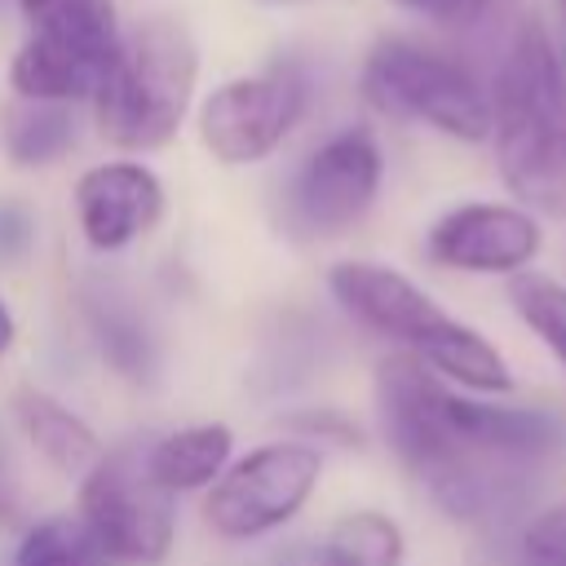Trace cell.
Returning <instances> with one entry per match:
<instances>
[{"label":"cell","instance_id":"6da1fadb","mask_svg":"<svg viewBox=\"0 0 566 566\" xmlns=\"http://www.w3.org/2000/svg\"><path fill=\"white\" fill-rule=\"evenodd\" d=\"M486 97L504 186L522 203L566 217V66L539 18L517 22Z\"/></svg>","mask_w":566,"mask_h":566},{"label":"cell","instance_id":"7a4b0ae2","mask_svg":"<svg viewBox=\"0 0 566 566\" xmlns=\"http://www.w3.org/2000/svg\"><path fill=\"white\" fill-rule=\"evenodd\" d=\"M327 287L345 314H354L363 327L398 340L433 376H447L473 394H509L513 389V371L500 358V349L482 332L451 318L407 274L376 265V261H340V265H332Z\"/></svg>","mask_w":566,"mask_h":566},{"label":"cell","instance_id":"3957f363","mask_svg":"<svg viewBox=\"0 0 566 566\" xmlns=\"http://www.w3.org/2000/svg\"><path fill=\"white\" fill-rule=\"evenodd\" d=\"M199 75L195 35L168 18H146L133 35L119 40L111 71L102 75L93 102L97 133L115 150H159L177 137Z\"/></svg>","mask_w":566,"mask_h":566},{"label":"cell","instance_id":"277c9868","mask_svg":"<svg viewBox=\"0 0 566 566\" xmlns=\"http://www.w3.org/2000/svg\"><path fill=\"white\" fill-rule=\"evenodd\" d=\"M447 385L433 376L416 354L398 349L376 367V407L380 429L394 455L429 486V495L451 517H482L495 509V500L482 491V482L469 473L451 424H447Z\"/></svg>","mask_w":566,"mask_h":566},{"label":"cell","instance_id":"5b68a950","mask_svg":"<svg viewBox=\"0 0 566 566\" xmlns=\"http://www.w3.org/2000/svg\"><path fill=\"white\" fill-rule=\"evenodd\" d=\"M363 97L389 119H416L455 142L491 137V97L473 71L407 35L371 44L363 62Z\"/></svg>","mask_w":566,"mask_h":566},{"label":"cell","instance_id":"8992f818","mask_svg":"<svg viewBox=\"0 0 566 566\" xmlns=\"http://www.w3.org/2000/svg\"><path fill=\"white\" fill-rule=\"evenodd\" d=\"M27 27L31 31L13 53L9 84L27 102L57 106L93 97L124 40L111 0H66Z\"/></svg>","mask_w":566,"mask_h":566},{"label":"cell","instance_id":"52a82bcc","mask_svg":"<svg viewBox=\"0 0 566 566\" xmlns=\"http://www.w3.org/2000/svg\"><path fill=\"white\" fill-rule=\"evenodd\" d=\"M80 522L111 562H164L172 548V495L137 451H102L80 478Z\"/></svg>","mask_w":566,"mask_h":566},{"label":"cell","instance_id":"ba28073f","mask_svg":"<svg viewBox=\"0 0 566 566\" xmlns=\"http://www.w3.org/2000/svg\"><path fill=\"white\" fill-rule=\"evenodd\" d=\"M323 473L310 442H270L234 460L208 491L203 517L226 539H256L305 509Z\"/></svg>","mask_w":566,"mask_h":566},{"label":"cell","instance_id":"9c48e42d","mask_svg":"<svg viewBox=\"0 0 566 566\" xmlns=\"http://www.w3.org/2000/svg\"><path fill=\"white\" fill-rule=\"evenodd\" d=\"M385 177L380 146L367 128H345L327 137L292 177L283 195V221L301 239L345 234L367 217Z\"/></svg>","mask_w":566,"mask_h":566},{"label":"cell","instance_id":"30bf717a","mask_svg":"<svg viewBox=\"0 0 566 566\" xmlns=\"http://www.w3.org/2000/svg\"><path fill=\"white\" fill-rule=\"evenodd\" d=\"M305 75L292 62L230 80L212 88V97L199 106V142L226 168L256 164L292 133V124L305 111Z\"/></svg>","mask_w":566,"mask_h":566},{"label":"cell","instance_id":"8fae6325","mask_svg":"<svg viewBox=\"0 0 566 566\" xmlns=\"http://www.w3.org/2000/svg\"><path fill=\"white\" fill-rule=\"evenodd\" d=\"M544 243L539 221L517 203H460L429 226L424 252L460 274H522Z\"/></svg>","mask_w":566,"mask_h":566},{"label":"cell","instance_id":"7c38bea8","mask_svg":"<svg viewBox=\"0 0 566 566\" xmlns=\"http://www.w3.org/2000/svg\"><path fill=\"white\" fill-rule=\"evenodd\" d=\"M75 217L97 252H115L164 217V186L146 164H97L75 181Z\"/></svg>","mask_w":566,"mask_h":566},{"label":"cell","instance_id":"4fadbf2b","mask_svg":"<svg viewBox=\"0 0 566 566\" xmlns=\"http://www.w3.org/2000/svg\"><path fill=\"white\" fill-rule=\"evenodd\" d=\"M13 416L27 433V442L44 455L49 469H57L62 478H84L97 460H102V442L97 433L71 411L62 407L53 394L35 389V385H22L13 394Z\"/></svg>","mask_w":566,"mask_h":566},{"label":"cell","instance_id":"5bb4252c","mask_svg":"<svg viewBox=\"0 0 566 566\" xmlns=\"http://www.w3.org/2000/svg\"><path fill=\"white\" fill-rule=\"evenodd\" d=\"M283 566H402V531L376 509L336 517L323 535L296 544Z\"/></svg>","mask_w":566,"mask_h":566},{"label":"cell","instance_id":"9a60e30c","mask_svg":"<svg viewBox=\"0 0 566 566\" xmlns=\"http://www.w3.org/2000/svg\"><path fill=\"white\" fill-rule=\"evenodd\" d=\"M230 447H234L230 424H221V420H212V424H190V429H177V433L159 438V442L146 451V469H150V478H155L168 495H177V491H199V486H212V482L226 473Z\"/></svg>","mask_w":566,"mask_h":566},{"label":"cell","instance_id":"2e32d148","mask_svg":"<svg viewBox=\"0 0 566 566\" xmlns=\"http://www.w3.org/2000/svg\"><path fill=\"white\" fill-rule=\"evenodd\" d=\"M0 142H4V155H9L18 168H35V164H53V159H62V155L71 150L75 133H71V115H66V106L18 97V102L4 111Z\"/></svg>","mask_w":566,"mask_h":566},{"label":"cell","instance_id":"e0dca14e","mask_svg":"<svg viewBox=\"0 0 566 566\" xmlns=\"http://www.w3.org/2000/svg\"><path fill=\"white\" fill-rule=\"evenodd\" d=\"M13 566H111V557L80 517H49L22 535Z\"/></svg>","mask_w":566,"mask_h":566},{"label":"cell","instance_id":"ac0fdd59","mask_svg":"<svg viewBox=\"0 0 566 566\" xmlns=\"http://www.w3.org/2000/svg\"><path fill=\"white\" fill-rule=\"evenodd\" d=\"M509 301L517 310V318L553 349V358L566 371V287L548 274H513L509 283Z\"/></svg>","mask_w":566,"mask_h":566},{"label":"cell","instance_id":"d6986e66","mask_svg":"<svg viewBox=\"0 0 566 566\" xmlns=\"http://www.w3.org/2000/svg\"><path fill=\"white\" fill-rule=\"evenodd\" d=\"M522 566H566V504H553L526 522Z\"/></svg>","mask_w":566,"mask_h":566},{"label":"cell","instance_id":"ffe728a7","mask_svg":"<svg viewBox=\"0 0 566 566\" xmlns=\"http://www.w3.org/2000/svg\"><path fill=\"white\" fill-rule=\"evenodd\" d=\"M394 4L420 18H433V22H447V27H464V22H478L491 0H394Z\"/></svg>","mask_w":566,"mask_h":566},{"label":"cell","instance_id":"44dd1931","mask_svg":"<svg viewBox=\"0 0 566 566\" xmlns=\"http://www.w3.org/2000/svg\"><path fill=\"white\" fill-rule=\"evenodd\" d=\"M13 336H18V327H13V314H9V305L0 301V358L9 354V345H13Z\"/></svg>","mask_w":566,"mask_h":566},{"label":"cell","instance_id":"7402d4cb","mask_svg":"<svg viewBox=\"0 0 566 566\" xmlns=\"http://www.w3.org/2000/svg\"><path fill=\"white\" fill-rule=\"evenodd\" d=\"M57 4H66V0H18V9L27 13V22L44 18V13H49V9H57Z\"/></svg>","mask_w":566,"mask_h":566},{"label":"cell","instance_id":"603a6c76","mask_svg":"<svg viewBox=\"0 0 566 566\" xmlns=\"http://www.w3.org/2000/svg\"><path fill=\"white\" fill-rule=\"evenodd\" d=\"M252 4H265V9H296V4H314V0H252Z\"/></svg>","mask_w":566,"mask_h":566},{"label":"cell","instance_id":"cb8c5ba5","mask_svg":"<svg viewBox=\"0 0 566 566\" xmlns=\"http://www.w3.org/2000/svg\"><path fill=\"white\" fill-rule=\"evenodd\" d=\"M553 4H557V18L566 22V0H553Z\"/></svg>","mask_w":566,"mask_h":566},{"label":"cell","instance_id":"d4e9b609","mask_svg":"<svg viewBox=\"0 0 566 566\" xmlns=\"http://www.w3.org/2000/svg\"><path fill=\"white\" fill-rule=\"evenodd\" d=\"M562 31H566V22H562ZM562 66H566V53H562Z\"/></svg>","mask_w":566,"mask_h":566}]
</instances>
